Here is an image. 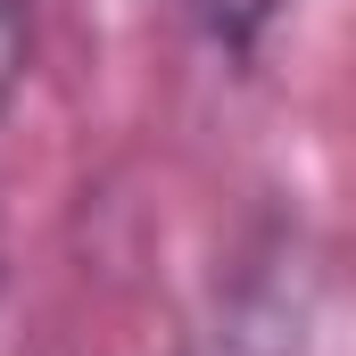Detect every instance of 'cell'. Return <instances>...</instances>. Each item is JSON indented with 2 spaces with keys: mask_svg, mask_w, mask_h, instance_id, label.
I'll list each match as a JSON object with an SVG mask.
<instances>
[{
  "mask_svg": "<svg viewBox=\"0 0 356 356\" xmlns=\"http://www.w3.org/2000/svg\"><path fill=\"white\" fill-rule=\"evenodd\" d=\"M232 356H340V307H332V290H315V307L298 290L266 298L232 332Z\"/></svg>",
  "mask_w": 356,
  "mask_h": 356,
  "instance_id": "1",
  "label": "cell"
},
{
  "mask_svg": "<svg viewBox=\"0 0 356 356\" xmlns=\"http://www.w3.org/2000/svg\"><path fill=\"white\" fill-rule=\"evenodd\" d=\"M282 8H290V0H199V25H207V42H216V50L249 58L273 25H282Z\"/></svg>",
  "mask_w": 356,
  "mask_h": 356,
  "instance_id": "2",
  "label": "cell"
},
{
  "mask_svg": "<svg viewBox=\"0 0 356 356\" xmlns=\"http://www.w3.org/2000/svg\"><path fill=\"white\" fill-rule=\"evenodd\" d=\"M25 58H33V17H25V0H0V116L25 83Z\"/></svg>",
  "mask_w": 356,
  "mask_h": 356,
  "instance_id": "3",
  "label": "cell"
}]
</instances>
